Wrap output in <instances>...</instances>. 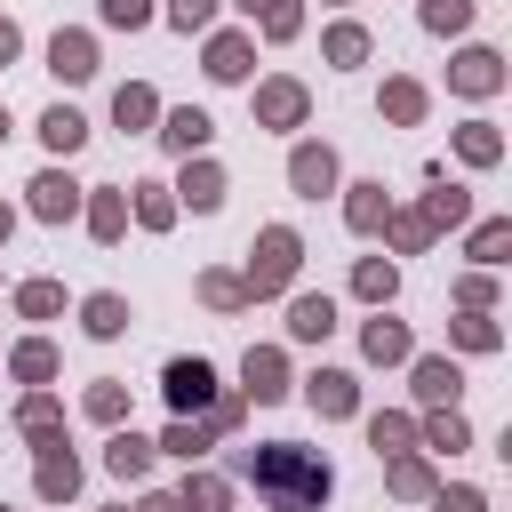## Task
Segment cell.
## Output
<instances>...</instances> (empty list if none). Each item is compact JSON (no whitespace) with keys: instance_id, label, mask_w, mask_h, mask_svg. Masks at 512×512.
Returning <instances> with one entry per match:
<instances>
[{"instance_id":"obj_28","label":"cell","mask_w":512,"mask_h":512,"mask_svg":"<svg viewBox=\"0 0 512 512\" xmlns=\"http://www.w3.org/2000/svg\"><path fill=\"white\" fill-rule=\"evenodd\" d=\"M424 24L432 32H464L472 24V0H424Z\"/></svg>"},{"instance_id":"obj_43","label":"cell","mask_w":512,"mask_h":512,"mask_svg":"<svg viewBox=\"0 0 512 512\" xmlns=\"http://www.w3.org/2000/svg\"><path fill=\"white\" fill-rule=\"evenodd\" d=\"M440 512H488L480 488H440Z\"/></svg>"},{"instance_id":"obj_36","label":"cell","mask_w":512,"mask_h":512,"mask_svg":"<svg viewBox=\"0 0 512 512\" xmlns=\"http://www.w3.org/2000/svg\"><path fill=\"white\" fill-rule=\"evenodd\" d=\"M424 440H432V448H464V416H456V408H448V416H432V424H424Z\"/></svg>"},{"instance_id":"obj_40","label":"cell","mask_w":512,"mask_h":512,"mask_svg":"<svg viewBox=\"0 0 512 512\" xmlns=\"http://www.w3.org/2000/svg\"><path fill=\"white\" fill-rule=\"evenodd\" d=\"M168 16H176V24H184V32H200V24H208V16H216V0H176V8H168Z\"/></svg>"},{"instance_id":"obj_16","label":"cell","mask_w":512,"mask_h":512,"mask_svg":"<svg viewBox=\"0 0 512 512\" xmlns=\"http://www.w3.org/2000/svg\"><path fill=\"white\" fill-rule=\"evenodd\" d=\"M208 72H216V80H240V72H248V40H240V32H224V40L208 48Z\"/></svg>"},{"instance_id":"obj_13","label":"cell","mask_w":512,"mask_h":512,"mask_svg":"<svg viewBox=\"0 0 512 512\" xmlns=\"http://www.w3.org/2000/svg\"><path fill=\"white\" fill-rule=\"evenodd\" d=\"M160 136H168L176 152H200V144H208V112H200V104H184V112H168V128H160Z\"/></svg>"},{"instance_id":"obj_41","label":"cell","mask_w":512,"mask_h":512,"mask_svg":"<svg viewBox=\"0 0 512 512\" xmlns=\"http://www.w3.org/2000/svg\"><path fill=\"white\" fill-rule=\"evenodd\" d=\"M144 16H152V8H144V0H104V24H128V32H136V24H144Z\"/></svg>"},{"instance_id":"obj_25","label":"cell","mask_w":512,"mask_h":512,"mask_svg":"<svg viewBox=\"0 0 512 512\" xmlns=\"http://www.w3.org/2000/svg\"><path fill=\"white\" fill-rule=\"evenodd\" d=\"M240 8H248V16H264V32H272V40H288V32H296V0H240Z\"/></svg>"},{"instance_id":"obj_33","label":"cell","mask_w":512,"mask_h":512,"mask_svg":"<svg viewBox=\"0 0 512 512\" xmlns=\"http://www.w3.org/2000/svg\"><path fill=\"white\" fill-rule=\"evenodd\" d=\"M352 288H360L368 304H384V296H392V264H376V256H368V264L352 272Z\"/></svg>"},{"instance_id":"obj_18","label":"cell","mask_w":512,"mask_h":512,"mask_svg":"<svg viewBox=\"0 0 512 512\" xmlns=\"http://www.w3.org/2000/svg\"><path fill=\"white\" fill-rule=\"evenodd\" d=\"M368 360H408V328L400 320H368Z\"/></svg>"},{"instance_id":"obj_7","label":"cell","mask_w":512,"mask_h":512,"mask_svg":"<svg viewBox=\"0 0 512 512\" xmlns=\"http://www.w3.org/2000/svg\"><path fill=\"white\" fill-rule=\"evenodd\" d=\"M72 208H80V184H72V176H56V168H48V176H32V216H48V224H56V216H72Z\"/></svg>"},{"instance_id":"obj_38","label":"cell","mask_w":512,"mask_h":512,"mask_svg":"<svg viewBox=\"0 0 512 512\" xmlns=\"http://www.w3.org/2000/svg\"><path fill=\"white\" fill-rule=\"evenodd\" d=\"M48 368H56V352H48V344H24V352H16V376H32V384H40Z\"/></svg>"},{"instance_id":"obj_3","label":"cell","mask_w":512,"mask_h":512,"mask_svg":"<svg viewBox=\"0 0 512 512\" xmlns=\"http://www.w3.org/2000/svg\"><path fill=\"white\" fill-rule=\"evenodd\" d=\"M168 400L192 416V408H216V376H208V360H176L168 368Z\"/></svg>"},{"instance_id":"obj_21","label":"cell","mask_w":512,"mask_h":512,"mask_svg":"<svg viewBox=\"0 0 512 512\" xmlns=\"http://www.w3.org/2000/svg\"><path fill=\"white\" fill-rule=\"evenodd\" d=\"M344 216H352V232H376V224H384V184H360Z\"/></svg>"},{"instance_id":"obj_12","label":"cell","mask_w":512,"mask_h":512,"mask_svg":"<svg viewBox=\"0 0 512 512\" xmlns=\"http://www.w3.org/2000/svg\"><path fill=\"white\" fill-rule=\"evenodd\" d=\"M312 408H320V416H352V376H344V368H320V376H312Z\"/></svg>"},{"instance_id":"obj_2","label":"cell","mask_w":512,"mask_h":512,"mask_svg":"<svg viewBox=\"0 0 512 512\" xmlns=\"http://www.w3.org/2000/svg\"><path fill=\"white\" fill-rule=\"evenodd\" d=\"M288 280H296V232L272 224V232L256 240V256H248V280H240V288H248V296H280Z\"/></svg>"},{"instance_id":"obj_20","label":"cell","mask_w":512,"mask_h":512,"mask_svg":"<svg viewBox=\"0 0 512 512\" xmlns=\"http://www.w3.org/2000/svg\"><path fill=\"white\" fill-rule=\"evenodd\" d=\"M184 200H192V208H216V200H224V176H216L208 160H200V168H184Z\"/></svg>"},{"instance_id":"obj_45","label":"cell","mask_w":512,"mask_h":512,"mask_svg":"<svg viewBox=\"0 0 512 512\" xmlns=\"http://www.w3.org/2000/svg\"><path fill=\"white\" fill-rule=\"evenodd\" d=\"M144 512H176V496H152V504H144Z\"/></svg>"},{"instance_id":"obj_6","label":"cell","mask_w":512,"mask_h":512,"mask_svg":"<svg viewBox=\"0 0 512 512\" xmlns=\"http://www.w3.org/2000/svg\"><path fill=\"white\" fill-rule=\"evenodd\" d=\"M256 120H264V128H296V120H304V88H296V80L256 88Z\"/></svg>"},{"instance_id":"obj_5","label":"cell","mask_w":512,"mask_h":512,"mask_svg":"<svg viewBox=\"0 0 512 512\" xmlns=\"http://www.w3.org/2000/svg\"><path fill=\"white\" fill-rule=\"evenodd\" d=\"M448 80H456V88H464V96H488V88H496V80H504V56H496V48H464V56H456V72H448Z\"/></svg>"},{"instance_id":"obj_22","label":"cell","mask_w":512,"mask_h":512,"mask_svg":"<svg viewBox=\"0 0 512 512\" xmlns=\"http://www.w3.org/2000/svg\"><path fill=\"white\" fill-rule=\"evenodd\" d=\"M128 328V304L120 296H88V336H120Z\"/></svg>"},{"instance_id":"obj_26","label":"cell","mask_w":512,"mask_h":512,"mask_svg":"<svg viewBox=\"0 0 512 512\" xmlns=\"http://www.w3.org/2000/svg\"><path fill=\"white\" fill-rule=\"evenodd\" d=\"M112 120H120V128H144V120H152V88H120V96H112Z\"/></svg>"},{"instance_id":"obj_37","label":"cell","mask_w":512,"mask_h":512,"mask_svg":"<svg viewBox=\"0 0 512 512\" xmlns=\"http://www.w3.org/2000/svg\"><path fill=\"white\" fill-rule=\"evenodd\" d=\"M16 304H24V312H32V320H48V312H56V304H64V296H56V288H48V280H32V288H24V296H16Z\"/></svg>"},{"instance_id":"obj_15","label":"cell","mask_w":512,"mask_h":512,"mask_svg":"<svg viewBox=\"0 0 512 512\" xmlns=\"http://www.w3.org/2000/svg\"><path fill=\"white\" fill-rule=\"evenodd\" d=\"M72 488H80V464H72L64 448H48V456H40V496H72Z\"/></svg>"},{"instance_id":"obj_47","label":"cell","mask_w":512,"mask_h":512,"mask_svg":"<svg viewBox=\"0 0 512 512\" xmlns=\"http://www.w3.org/2000/svg\"><path fill=\"white\" fill-rule=\"evenodd\" d=\"M0 136H8V112H0Z\"/></svg>"},{"instance_id":"obj_19","label":"cell","mask_w":512,"mask_h":512,"mask_svg":"<svg viewBox=\"0 0 512 512\" xmlns=\"http://www.w3.org/2000/svg\"><path fill=\"white\" fill-rule=\"evenodd\" d=\"M368 440H376V456H408L416 424H408V416H376V424H368Z\"/></svg>"},{"instance_id":"obj_11","label":"cell","mask_w":512,"mask_h":512,"mask_svg":"<svg viewBox=\"0 0 512 512\" xmlns=\"http://www.w3.org/2000/svg\"><path fill=\"white\" fill-rule=\"evenodd\" d=\"M456 384H464V376H456L448 360H416V400H424V408H440V400H456Z\"/></svg>"},{"instance_id":"obj_17","label":"cell","mask_w":512,"mask_h":512,"mask_svg":"<svg viewBox=\"0 0 512 512\" xmlns=\"http://www.w3.org/2000/svg\"><path fill=\"white\" fill-rule=\"evenodd\" d=\"M40 136H48V144H56V152H80V136H88V120H80V112H64V104H56V112H48V120H40Z\"/></svg>"},{"instance_id":"obj_1","label":"cell","mask_w":512,"mask_h":512,"mask_svg":"<svg viewBox=\"0 0 512 512\" xmlns=\"http://www.w3.org/2000/svg\"><path fill=\"white\" fill-rule=\"evenodd\" d=\"M240 464H248L264 512H320V496H328V464H320L312 448H296V440H264V448H248Z\"/></svg>"},{"instance_id":"obj_39","label":"cell","mask_w":512,"mask_h":512,"mask_svg":"<svg viewBox=\"0 0 512 512\" xmlns=\"http://www.w3.org/2000/svg\"><path fill=\"white\" fill-rule=\"evenodd\" d=\"M200 296H208V304H240L248 288H240V280H224V272H208V280H200Z\"/></svg>"},{"instance_id":"obj_35","label":"cell","mask_w":512,"mask_h":512,"mask_svg":"<svg viewBox=\"0 0 512 512\" xmlns=\"http://www.w3.org/2000/svg\"><path fill=\"white\" fill-rule=\"evenodd\" d=\"M456 344H464V352H488V344H496V320H480V312L456 320Z\"/></svg>"},{"instance_id":"obj_31","label":"cell","mask_w":512,"mask_h":512,"mask_svg":"<svg viewBox=\"0 0 512 512\" xmlns=\"http://www.w3.org/2000/svg\"><path fill=\"white\" fill-rule=\"evenodd\" d=\"M456 144H464V160H472V168H488V160H496V128H488V120H472Z\"/></svg>"},{"instance_id":"obj_23","label":"cell","mask_w":512,"mask_h":512,"mask_svg":"<svg viewBox=\"0 0 512 512\" xmlns=\"http://www.w3.org/2000/svg\"><path fill=\"white\" fill-rule=\"evenodd\" d=\"M392 488L400 496H432V464L424 456H392Z\"/></svg>"},{"instance_id":"obj_14","label":"cell","mask_w":512,"mask_h":512,"mask_svg":"<svg viewBox=\"0 0 512 512\" xmlns=\"http://www.w3.org/2000/svg\"><path fill=\"white\" fill-rule=\"evenodd\" d=\"M104 464H112V472H120V480H136V472H144V464H152V440H136V432H120V440H112V448H104Z\"/></svg>"},{"instance_id":"obj_8","label":"cell","mask_w":512,"mask_h":512,"mask_svg":"<svg viewBox=\"0 0 512 512\" xmlns=\"http://www.w3.org/2000/svg\"><path fill=\"white\" fill-rule=\"evenodd\" d=\"M48 64H56V80H88V72H96V48H88V32H56Z\"/></svg>"},{"instance_id":"obj_10","label":"cell","mask_w":512,"mask_h":512,"mask_svg":"<svg viewBox=\"0 0 512 512\" xmlns=\"http://www.w3.org/2000/svg\"><path fill=\"white\" fill-rule=\"evenodd\" d=\"M288 328H296L304 344H320V336L336 328V304H328V296H296V304H288Z\"/></svg>"},{"instance_id":"obj_24","label":"cell","mask_w":512,"mask_h":512,"mask_svg":"<svg viewBox=\"0 0 512 512\" xmlns=\"http://www.w3.org/2000/svg\"><path fill=\"white\" fill-rule=\"evenodd\" d=\"M176 512H224V480H184V496H176Z\"/></svg>"},{"instance_id":"obj_46","label":"cell","mask_w":512,"mask_h":512,"mask_svg":"<svg viewBox=\"0 0 512 512\" xmlns=\"http://www.w3.org/2000/svg\"><path fill=\"white\" fill-rule=\"evenodd\" d=\"M0 240H8V208H0Z\"/></svg>"},{"instance_id":"obj_34","label":"cell","mask_w":512,"mask_h":512,"mask_svg":"<svg viewBox=\"0 0 512 512\" xmlns=\"http://www.w3.org/2000/svg\"><path fill=\"white\" fill-rule=\"evenodd\" d=\"M88 224H96V240H112V232H120V224H128V208H120V200H112V192H104V200H96V208H88Z\"/></svg>"},{"instance_id":"obj_29","label":"cell","mask_w":512,"mask_h":512,"mask_svg":"<svg viewBox=\"0 0 512 512\" xmlns=\"http://www.w3.org/2000/svg\"><path fill=\"white\" fill-rule=\"evenodd\" d=\"M328 56H336V64H360V56H368V32H360V24H336V32H328Z\"/></svg>"},{"instance_id":"obj_4","label":"cell","mask_w":512,"mask_h":512,"mask_svg":"<svg viewBox=\"0 0 512 512\" xmlns=\"http://www.w3.org/2000/svg\"><path fill=\"white\" fill-rule=\"evenodd\" d=\"M288 184L320 200V192L336 184V152H328V144H296V160H288Z\"/></svg>"},{"instance_id":"obj_27","label":"cell","mask_w":512,"mask_h":512,"mask_svg":"<svg viewBox=\"0 0 512 512\" xmlns=\"http://www.w3.org/2000/svg\"><path fill=\"white\" fill-rule=\"evenodd\" d=\"M504 248H512V224H504V216L472 232V256H480V264H504Z\"/></svg>"},{"instance_id":"obj_42","label":"cell","mask_w":512,"mask_h":512,"mask_svg":"<svg viewBox=\"0 0 512 512\" xmlns=\"http://www.w3.org/2000/svg\"><path fill=\"white\" fill-rule=\"evenodd\" d=\"M88 408H96V416H104V424H112V416H120V408H128V400H120V384H96V392H88Z\"/></svg>"},{"instance_id":"obj_9","label":"cell","mask_w":512,"mask_h":512,"mask_svg":"<svg viewBox=\"0 0 512 512\" xmlns=\"http://www.w3.org/2000/svg\"><path fill=\"white\" fill-rule=\"evenodd\" d=\"M280 392H288V368H280L272 344H256L248 352V400H280Z\"/></svg>"},{"instance_id":"obj_32","label":"cell","mask_w":512,"mask_h":512,"mask_svg":"<svg viewBox=\"0 0 512 512\" xmlns=\"http://www.w3.org/2000/svg\"><path fill=\"white\" fill-rule=\"evenodd\" d=\"M464 208H472V200H464V192H456V184H448V192H432V200H424V208H416V216H424V224H456V216H464Z\"/></svg>"},{"instance_id":"obj_30","label":"cell","mask_w":512,"mask_h":512,"mask_svg":"<svg viewBox=\"0 0 512 512\" xmlns=\"http://www.w3.org/2000/svg\"><path fill=\"white\" fill-rule=\"evenodd\" d=\"M384 112H392V120H416V112H424V88H416V80H392V88H384Z\"/></svg>"},{"instance_id":"obj_44","label":"cell","mask_w":512,"mask_h":512,"mask_svg":"<svg viewBox=\"0 0 512 512\" xmlns=\"http://www.w3.org/2000/svg\"><path fill=\"white\" fill-rule=\"evenodd\" d=\"M8 56H16V24L0 16V64H8Z\"/></svg>"}]
</instances>
